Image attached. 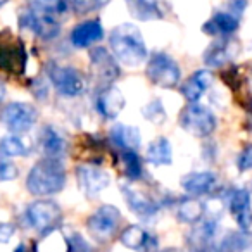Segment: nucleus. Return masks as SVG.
Wrapping results in <instances>:
<instances>
[{
	"mask_svg": "<svg viewBox=\"0 0 252 252\" xmlns=\"http://www.w3.org/2000/svg\"><path fill=\"white\" fill-rule=\"evenodd\" d=\"M109 47L116 61L128 67H137L147 59V45L135 25H119L109 35Z\"/></svg>",
	"mask_w": 252,
	"mask_h": 252,
	"instance_id": "obj_1",
	"label": "nucleus"
},
{
	"mask_svg": "<svg viewBox=\"0 0 252 252\" xmlns=\"http://www.w3.org/2000/svg\"><path fill=\"white\" fill-rule=\"evenodd\" d=\"M66 185V169L61 159H42L32 168L26 178V189L30 193L47 197L59 193Z\"/></svg>",
	"mask_w": 252,
	"mask_h": 252,
	"instance_id": "obj_2",
	"label": "nucleus"
},
{
	"mask_svg": "<svg viewBox=\"0 0 252 252\" xmlns=\"http://www.w3.org/2000/svg\"><path fill=\"white\" fill-rule=\"evenodd\" d=\"M216 125L218 119L213 114V111L199 102L189 104L180 112V126L193 137H209L216 130Z\"/></svg>",
	"mask_w": 252,
	"mask_h": 252,
	"instance_id": "obj_3",
	"label": "nucleus"
},
{
	"mask_svg": "<svg viewBox=\"0 0 252 252\" xmlns=\"http://www.w3.org/2000/svg\"><path fill=\"white\" fill-rule=\"evenodd\" d=\"M36 119H38L36 107L26 102H11L0 112V123L14 135L30 131L35 126Z\"/></svg>",
	"mask_w": 252,
	"mask_h": 252,
	"instance_id": "obj_4",
	"label": "nucleus"
},
{
	"mask_svg": "<svg viewBox=\"0 0 252 252\" xmlns=\"http://www.w3.org/2000/svg\"><path fill=\"white\" fill-rule=\"evenodd\" d=\"M147 76L154 85L162 88H175L180 83V67L176 61L166 52H154L149 57Z\"/></svg>",
	"mask_w": 252,
	"mask_h": 252,
	"instance_id": "obj_5",
	"label": "nucleus"
},
{
	"mask_svg": "<svg viewBox=\"0 0 252 252\" xmlns=\"http://www.w3.org/2000/svg\"><path fill=\"white\" fill-rule=\"evenodd\" d=\"M50 11L52 9L45 7V5H40L38 9H28L19 18L21 26L26 30H32L36 36L43 40H54L59 35L61 26Z\"/></svg>",
	"mask_w": 252,
	"mask_h": 252,
	"instance_id": "obj_6",
	"label": "nucleus"
},
{
	"mask_svg": "<svg viewBox=\"0 0 252 252\" xmlns=\"http://www.w3.org/2000/svg\"><path fill=\"white\" fill-rule=\"evenodd\" d=\"M26 221L38 233L47 235L59 224L61 209L52 200H35L26 207Z\"/></svg>",
	"mask_w": 252,
	"mask_h": 252,
	"instance_id": "obj_7",
	"label": "nucleus"
},
{
	"mask_svg": "<svg viewBox=\"0 0 252 252\" xmlns=\"http://www.w3.org/2000/svg\"><path fill=\"white\" fill-rule=\"evenodd\" d=\"M49 78L56 90L64 97H78L85 92V78L76 67L73 66H59V64H50L49 66Z\"/></svg>",
	"mask_w": 252,
	"mask_h": 252,
	"instance_id": "obj_8",
	"label": "nucleus"
},
{
	"mask_svg": "<svg viewBox=\"0 0 252 252\" xmlns=\"http://www.w3.org/2000/svg\"><path fill=\"white\" fill-rule=\"evenodd\" d=\"M119 223H121V213L116 206L104 204L100 206L87 221V228L92 237L100 242H107L116 233Z\"/></svg>",
	"mask_w": 252,
	"mask_h": 252,
	"instance_id": "obj_9",
	"label": "nucleus"
},
{
	"mask_svg": "<svg viewBox=\"0 0 252 252\" xmlns=\"http://www.w3.org/2000/svg\"><path fill=\"white\" fill-rule=\"evenodd\" d=\"M76 180L78 185H80L81 192L87 197L94 199L104 189H107L109 183H111V176L107 171H104L98 166L92 164H80L76 168Z\"/></svg>",
	"mask_w": 252,
	"mask_h": 252,
	"instance_id": "obj_10",
	"label": "nucleus"
},
{
	"mask_svg": "<svg viewBox=\"0 0 252 252\" xmlns=\"http://www.w3.org/2000/svg\"><path fill=\"white\" fill-rule=\"evenodd\" d=\"M228 209L235 218L238 228L249 231L252 226V199L247 189H235L228 193Z\"/></svg>",
	"mask_w": 252,
	"mask_h": 252,
	"instance_id": "obj_11",
	"label": "nucleus"
},
{
	"mask_svg": "<svg viewBox=\"0 0 252 252\" xmlns=\"http://www.w3.org/2000/svg\"><path fill=\"white\" fill-rule=\"evenodd\" d=\"M126 100L123 92L114 85H105L98 90L97 97H95V109L97 112L105 119H114L123 111Z\"/></svg>",
	"mask_w": 252,
	"mask_h": 252,
	"instance_id": "obj_12",
	"label": "nucleus"
},
{
	"mask_svg": "<svg viewBox=\"0 0 252 252\" xmlns=\"http://www.w3.org/2000/svg\"><path fill=\"white\" fill-rule=\"evenodd\" d=\"M90 63L94 76L102 83L111 85L119 76V66L116 63V57L109 54L104 47H95L90 52Z\"/></svg>",
	"mask_w": 252,
	"mask_h": 252,
	"instance_id": "obj_13",
	"label": "nucleus"
},
{
	"mask_svg": "<svg viewBox=\"0 0 252 252\" xmlns=\"http://www.w3.org/2000/svg\"><path fill=\"white\" fill-rule=\"evenodd\" d=\"M123 197H125L126 204L142 220H152V218L158 216L159 207L147 193H144L142 190H137L130 185H123L121 187Z\"/></svg>",
	"mask_w": 252,
	"mask_h": 252,
	"instance_id": "obj_14",
	"label": "nucleus"
},
{
	"mask_svg": "<svg viewBox=\"0 0 252 252\" xmlns=\"http://www.w3.org/2000/svg\"><path fill=\"white\" fill-rule=\"evenodd\" d=\"M237 52H238V45L235 43V40L228 38V36H221V38L214 40L206 49L204 63L209 67H221L230 59H233L237 56Z\"/></svg>",
	"mask_w": 252,
	"mask_h": 252,
	"instance_id": "obj_15",
	"label": "nucleus"
},
{
	"mask_svg": "<svg viewBox=\"0 0 252 252\" xmlns=\"http://www.w3.org/2000/svg\"><path fill=\"white\" fill-rule=\"evenodd\" d=\"M119 240L125 247L137 252H154L158 249V238L152 237L145 228L138 226V224L125 228Z\"/></svg>",
	"mask_w": 252,
	"mask_h": 252,
	"instance_id": "obj_16",
	"label": "nucleus"
},
{
	"mask_svg": "<svg viewBox=\"0 0 252 252\" xmlns=\"http://www.w3.org/2000/svg\"><path fill=\"white\" fill-rule=\"evenodd\" d=\"M40 149L49 159H61L67 151V140L56 126L47 125L40 131Z\"/></svg>",
	"mask_w": 252,
	"mask_h": 252,
	"instance_id": "obj_17",
	"label": "nucleus"
},
{
	"mask_svg": "<svg viewBox=\"0 0 252 252\" xmlns=\"http://www.w3.org/2000/svg\"><path fill=\"white\" fill-rule=\"evenodd\" d=\"M218 187V176L213 171H193L182 178V189L190 195H206Z\"/></svg>",
	"mask_w": 252,
	"mask_h": 252,
	"instance_id": "obj_18",
	"label": "nucleus"
},
{
	"mask_svg": "<svg viewBox=\"0 0 252 252\" xmlns=\"http://www.w3.org/2000/svg\"><path fill=\"white\" fill-rule=\"evenodd\" d=\"M102 36H104V28H102L100 21L90 19V21L80 23L74 26L71 32V43L78 49H88L94 43L100 42Z\"/></svg>",
	"mask_w": 252,
	"mask_h": 252,
	"instance_id": "obj_19",
	"label": "nucleus"
},
{
	"mask_svg": "<svg viewBox=\"0 0 252 252\" xmlns=\"http://www.w3.org/2000/svg\"><path fill=\"white\" fill-rule=\"evenodd\" d=\"M112 144L119 147L121 151H138L142 145V133L138 128L130 125H123V123H116L112 125L111 131H109Z\"/></svg>",
	"mask_w": 252,
	"mask_h": 252,
	"instance_id": "obj_20",
	"label": "nucleus"
},
{
	"mask_svg": "<svg viewBox=\"0 0 252 252\" xmlns=\"http://www.w3.org/2000/svg\"><path fill=\"white\" fill-rule=\"evenodd\" d=\"M214 81V76L209 69H199L182 85V95L189 100V104L199 102L202 94L209 90Z\"/></svg>",
	"mask_w": 252,
	"mask_h": 252,
	"instance_id": "obj_21",
	"label": "nucleus"
},
{
	"mask_svg": "<svg viewBox=\"0 0 252 252\" xmlns=\"http://www.w3.org/2000/svg\"><path fill=\"white\" fill-rule=\"evenodd\" d=\"M238 30V18H235L233 14H230L228 11H220L204 23L202 32L207 33L211 36H230L231 33H235Z\"/></svg>",
	"mask_w": 252,
	"mask_h": 252,
	"instance_id": "obj_22",
	"label": "nucleus"
},
{
	"mask_svg": "<svg viewBox=\"0 0 252 252\" xmlns=\"http://www.w3.org/2000/svg\"><path fill=\"white\" fill-rule=\"evenodd\" d=\"M252 245V235L244 230H230L216 242V252H245Z\"/></svg>",
	"mask_w": 252,
	"mask_h": 252,
	"instance_id": "obj_23",
	"label": "nucleus"
},
{
	"mask_svg": "<svg viewBox=\"0 0 252 252\" xmlns=\"http://www.w3.org/2000/svg\"><path fill=\"white\" fill-rule=\"evenodd\" d=\"M130 14L138 21H154V19H161L162 7L161 0H125Z\"/></svg>",
	"mask_w": 252,
	"mask_h": 252,
	"instance_id": "obj_24",
	"label": "nucleus"
},
{
	"mask_svg": "<svg viewBox=\"0 0 252 252\" xmlns=\"http://www.w3.org/2000/svg\"><path fill=\"white\" fill-rule=\"evenodd\" d=\"M145 161L152 166H169L173 162L171 142L164 137L152 140L145 151Z\"/></svg>",
	"mask_w": 252,
	"mask_h": 252,
	"instance_id": "obj_25",
	"label": "nucleus"
},
{
	"mask_svg": "<svg viewBox=\"0 0 252 252\" xmlns=\"http://www.w3.org/2000/svg\"><path fill=\"white\" fill-rule=\"evenodd\" d=\"M206 206L199 199H185L178 206V220L183 223L195 224L204 218Z\"/></svg>",
	"mask_w": 252,
	"mask_h": 252,
	"instance_id": "obj_26",
	"label": "nucleus"
},
{
	"mask_svg": "<svg viewBox=\"0 0 252 252\" xmlns=\"http://www.w3.org/2000/svg\"><path fill=\"white\" fill-rule=\"evenodd\" d=\"M30 154L28 145L25 144L21 137H16V135H7L0 140V156L5 159L11 158H25Z\"/></svg>",
	"mask_w": 252,
	"mask_h": 252,
	"instance_id": "obj_27",
	"label": "nucleus"
},
{
	"mask_svg": "<svg viewBox=\"0 0 252 252\" xmlns=\"http://www.w3.org/2000/svg\"><path fill=\"white\" fill-rule=\"evenodd\" d=\"M123 162H125V175L130 180H138L142 176V159L137 151H123Z\"/></svg>",
	"mask_w": 252,
	"mask_h": 252,
	"instance_id": "obj_28",
	"label": "nucleus"
},
{
	"mask_svg": "<svg viewBox=\"0 0 252 252\" xmlns=\"http://www.w3.org/2000/svg\"><path fill=\"white\" fill-rule=\"evenodd\" d=\"M142 114H144L145 119H149L151 123H156V125H161L164 123L166 119V111H164V105L159 98L152 100L151 104H147L144 109H142Z\"/></svg>",
	"mask_w": 252,
	"mask_h": 252,
	"instance_id": "obj_29",
	"label": "nucleus"
},
{
	"mask_svg": "<svg viewBox=\"0 0 252 252\" xmlns=\"http://www.w3.org/2000/svg\"><path fill=\"white\" fill-rule=\"evenodd\" d=\"M67 247H69V252H95L94 247L80 233H71L67 237Z\"/></svg>",
	"mask_w": 252,
	"mask_h": 252,
	"instance_id": "obj_30",
	"label": "nucleus"
},
{
	"mask_svg": "<svg viewBox=\"0 0 252 252\" xmlns=\"http://www.w3.org/2000/svg\"><path fill=\"white\" fill-rule=\"evenodd\" d=\"M18 176V168L9 159L0 156V182H11Z\"/></svg>",
	"mask_w": 252,
	"mask_h": 252,
	"instance_id": "obj_31",
	"label": "nucleus"
},
{
	"mask_svg": "<svg viewBox=\"0 0 252 252\" xmlns=\"http://www.w3.org/2000/svg\"><path fill=\"white\" fill-rule=\"evenodd\" d=\"M237 168L240 171H249L252 169V145H245L237 158Z\"/></svg>",
	"mask_w": 252,
	"mask_h": 252,
	"instance_id": "obj_32",
	"label": "nucleus"
},
{
	"mask_svg": "<svg viewBox=\"0 0 252 252\" xmlns=\"http://www.w3.org/2000/svg\"><path fill=\"white\" fill-rule=\"evenodd\" d=\"M245 7H247V2H245V0H231L230 4H228L226 11L230 12V14H233L235 18L240 19V16H242V12L245 11Z\"/></svg>",
	"mask_w": 252,
	"mask_h": 252,
	"instance_id": "obj_33",
	"label": "nucleus"
},
{
	"mask_svg": "<svg viewBox=\"0 0 252 252\" xmlns=\"http://www.w3.org/2000/svg\"><path fill=\"white\" fill-rule=\"evenodd\" d=\"M16 228L11 223H0V244H7L14 235Z\"/></svg>",
	"mask_w": 252,
	"mask_h": 252,
	"instance_id": "obj_34",
	"label": "nucleus"
},
{
	"mask_svg": "<svg viewBox=\"0 0 252 252\" xmlns=\"http://www.w3.org/2000/svg\"><path fill=\"white\" fill-rule=\"evenodd\" d=\"M35 83L38 85V88H33V94L38 98H47V85L42 83V80H35Z\"/></svg>",
	"mask_w": 252,
	"mask_h": 252,
	"instance_id": "obj_35",
	"label": "nucleus"
},
{
	"mask_svg": "<svg viewBox=\"0 0 252 252\" xmlns=\"http://www.w3.org/2000/svg\"><path fill=\"white\" fill-rule=\"evenodd\" d=\"M88 2H90L94 9H100V7H104V5L107 4L109 0H88Z\"/></svg>",
	"mask_w": 252,
	"mask_h": 252,
	"instance_id": "obj_36",
	"label": "nucleus"
},
{
	"mask_svg": "<svg viewBox=\"0 0 252 252\" xmlns=\"http://www.w3.org/2000/svg\"><path fill=\"white\" fill-rule=\"evenodd\" d=\"M4 98H5V85L0 81V104L4 102Z\"/></svg>",
	"mask_w": 252,
	"mask_h": 252,
	"instance_id": "obj_37",
	"label": "nucleus"
},
{
	"mask_svg": "<svg viewBox=\"0 0 252 252\" xmlns=\"http://www.w3.org/2000/svg\"><path fill=\"white\" fill-rule=\"evenodd\" d=\"M57 2H59V0H43V4L42 5H45V7H54V5L57 4Z\"/></svg>",
	"mask_w": 252,
	"mask_h": 252,
	"instance_id": "obj_38",
	"label": "nucleus"
},
{
	"mask_svg": "<svg viewBox=\"0 0 252 252\" xmlns=\"http://www.w3.org/2000/svg\"><path fill=\"white\" fill-rule=\"evenodd\" d=\"M14 252H28V249H26V245L25 244H19L18 247H16V251Z\"/></svg>",
	"mask_w": 252,
	"mask_h": 252,
	"instance_id": "obj_39",
	"label": "nucleus"
},
{
	"mask_svg": "<svg viewBox=\"0 0 252 252\" xmlns=\"http://www.w3.org/2000/svg\"><path fill=\"white\" fill-rule=\"evenodd\" d=\"M5 4H7V0H0V9L4 7V5H5Z\"/></svg>",
	"mask_w": 252,
	"mask_h": 252,
	"instance_id": "obj_40",
	"label": "nucleus"
}]
</instances>
